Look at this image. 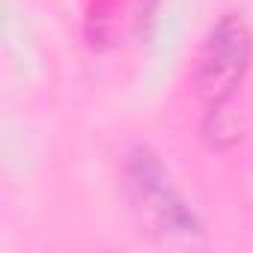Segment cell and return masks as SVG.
Segmentation results:
<instances>
[{
  "label": "cell",
  "mask_w": 253,
  "mask_h": 253,
  "mask_svg": "<svg viewBox=\"0 0 253 253\" xmlns=\"http://www.w3.org/2000/svg\"><path fill=\"white\" fill-rule=\"evenodd\" d=\"M253 66V30L241 12L220 15L191 57V86L206 113L226 110Z\"/></svg>",
  "instance_id": "cell-2"
},
{
  "label": "cell",
  "mask_w": 253,
  "mask_h": 253,
  "mask_svg": "<svg viewBox=\"0 0 253 253\" xmlns=\"http://www.w3.org/2000/svg\"><path fill=\"white\" fill-rule=\"evenodd\" d=\"M119 188L140 232L158 241H200L203 220L173 182L161 155L143 143L131 146L119 164Z\"/></svg>",
  "instance_id": "cell-1"
}]
</instances>
